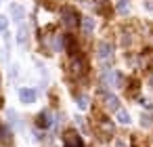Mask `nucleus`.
<instances>
[{"label": "nucleus", "mask_w": 153, "mask_h": 147, "mask_svg": "<svg viewBox=\"0 0 153 147\" xmlns=\"http://www.w3.org/2000/svg\"><path fill=\"white\" fill-rule=\"evenodd\" d=\"M61 17H63V25H65L67 30H76V28L80 25V15H78L76 9H71V7H63Z\"/></svg>", "instance_id": "1"}, {"label": "nucleus", "mask_w": 153, "mask_h": 147, "mask_svg": "<svg viewBox=\"0 0 153 147\" xmlns=\"http://www.w3.org/2000/svg\"><path fill=\"white\" fill-rule=\"evenodd\" d=\"M63 147H84V141H82V137L78 132L67 130L63 134Z\"/></svg>", "instance_id": "2"}, {"label": "nucleus", "mask_w": 153, "mask_h": 147, "mask_svg": "<svg viewBox=\"0 0 153 147\" xmlns=\"http://www.w3.org/2000/svg\"><path fill=\"white\" fill-rule=\"evenodd\" d=\"M97 55H99L101 61H111V59H113V49H111V44H107L105 40L99 42V46H97Z\"/></svg>", "instance_id": "3"}, {"label": "nucleus", "mask_w": 153, "mask_h": 147, "mask_svg": "<svg viewBox=\"0 0 153 147\" xmlns=\"http://www.w3.org/2000/svg\"><path fill=\"white\" fill-rule=\"evenodd\" d=\"M71 74H74V78H80V76H84V74H86V63L82 61V57H80V55H76V57H74V61H71Z\"/></svg>", "instance_id": "4"}, {"label": "nucleus", "mask_w": 153, "mask_h": 147, "mask_svg": "<svg viewBox=\"0 0 153 147\" xmlns=\"http://www.w3.org/2000/svg\"><path fill=\"white\" fill-rule=\"evenodd\" d=\"M19 99H21V103L30 105V103L36 101V90H32V88H21V90H19Z\"/></svg>", "instance_id": "5"}, {"label": "nucleus", "mask_w": 153, "mask_h": 147, "mask_svg": "<svg viewBox=\"0 0 153 147\" xmlns=\"http://www.w3.org/2000/svg\"><path fill=\"white\" fill-rule=\"evenodd\" d=\"M105 109H109V111H117L120 109V101H117V97L115 95H105Z\"/></svg>", "instance_id": "6"}, {"label": "nucleus", "mask_w": 153, "mask_h": 147, "mask_svg": "<svg viewBox=\"0 0 153 147\" xmlns=\"http://www.w3.org/2000/svg\"><path fill=\"white\" fill-rule=\"evenodd\" d=\"M38 126H42V128H48L51 126V113L48 111H42L38 116Z\"/></svg>", "instance_id": "7"}, {"label": "nucleus", "mask_w": 153, "mask_h": 147, "mask_svg": "<svg viewBox=\"0 0 153 147\" xmlns=\"http://www.w3.org/2000/svg\"><path fill=\"white\" fill-rule=\"evenodd\" d=\"M11 13L15 15V19H17V21H21V17H23V9H21V7L13 4V7H11Z\"/></svg>", "instance_id": "8"}, {"label": "nucleus", "mask_w": 153, "mask_h": 147, "mask_svg": "<svg viewBox=\"0 0 153 147\" xmlns=\"http://www.w3.org/2000/svg\"><path fill=\"white\" fill-rule=\"evenodd\" d=\"M117 120H120L122 124H128V122H130V116H128V111H124V109H117Z\"/></svg>", "instance_id": "9"}, {"label": "nucleus", "mask_w": 153, "mask_h": 147, "mask_svg": "<svg viewBox=\"0 0 153 147\" xmlns=\"http://www.w3.org/2000/svg\"><path fill=\"white\" fill-rule=\"evenodd\" d=\"M128 84H130V86H128V95H130V97H134V95H136V86H138V80H134V78H132V80H130Z\"/></svg>", "instance_id": "10"}, {"label": "nucleus", "mask_w": 153, "mask_h": 147, "mask_svg": "<svg viewBox=\"0 0 153 147\" xmlns=\"http://www.w3.org/2000/svg\"><path fill=\"white\" fill-rule=\"evenodd\" d=\"M17 40H19V44H23V42L27 40V30H25L23 25L19 28V36H17Z\"/></svg>", "instance_id": "11"}, {"label": "nucleus", "mask_w": 153, "mask_h": 147, "mask_svg": "<svg viewBox=\"0 0 153 147\" xmlns=\"http://www.w3.org/2000/svg\"><path fill=\"white\" fill-rule=\"evenodd\" d=\"M82 25H84V32L88 34V32H92V28H94V21H92V19H84V21H82Z\"/></svg>", "instance_id": "12"}, {"label": "nucleus", "mask_w": 153, "mask_h": 147, "mask_svg": "<svg viewBox=\"0 0 153 147\" xmlns=\"http://www.w3.org/2000/svg\"><path fill=\"white\" fill-rule=\"evenodd\" d=\"M117 13H128V2L126 0H120L117 2Z\"/></svg>", "instance_id": "13"}, {"label": "nucleus", "mask_w": 153, "mask_h": 147, "mask_svg": "<svg viewBox=\"0 0 153 147\" xmlns=\"http://www.w3.org/2000/svg\"><path fill=\"white\" fill-rule=\"evenodd\" d=\"M7 25H9V19L0 15V32H4V30H7Z\"/></svg>", "instance_id": "14"}, {"label": "nucleus", "mask_w": 153, "mask_h": 147, "mask_svg": "<svg viewBox=\"0 0 153 147\" xmlns=\"http://www.w3.org/2000/svg\"><path fill=\"white\" fill-rule=\"evenodd\" d=\"M78 105H80L82 109H86V107H88V101H86V97H78Z\"/></svg>", "instance_id": "15"}, {"label": "nucleus", "mask_w": 153, "mask_h": 147, "mask_svg": "<svg viewBox=\"0 0 153 147\" xmlns=\"http://www.w3.org/2000/svg\"><path fill=\"white\" fill-rule=\"evenodd\" d=\"M140 105H143V107H147V109H153V103H151V101H147V99H140Z\"/></svg>", "instance_id": "16"}, {"label": "nucleus", "mask_w": 153, "mask_h": 147, "mask_svg": "<svg viewBox=\"0 0 153 147\" xmlns=\"http://www.w3.org/2000/svg\"><path fill=\"white\" fill-rule=\"evenodd\" d=\"M140 120H143V126H151V118L149 116H143Z\"/></svg>", "instance_id": "17"}, {"label": "nucleus", "mask_w": 153, "mask_h": 147, "mask_svg": "<svg viewBox=\"0 0 153 147\" xmlns=\"http://www.w3.org/2000/svg\"><path fill=\"white\" fill-rule=\"evenodd\" d=\"M115 147H126V143H124V141H117V143H115Z\"/></svg>", "instance_id": "18"}, {"label": "nucleus", "mask_w": 153, "mask_h": 147, "mask_svg": "<svg viewBox=\"0 0 153 147\" xmlns=\"http://www.w3.org/2000/svg\"><path fill=\"white\" fill-rule=\"evenodd\" d=\"M151 88H153V76H151Z\"/></svg>", "instance_id": "19"}]
</instances>
